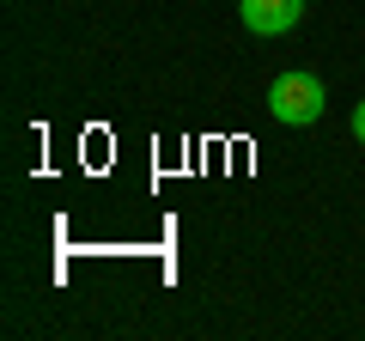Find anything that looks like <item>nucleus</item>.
<instances>
[{
	"label": "nucleus",
	"mask_w": 365,
	"mask_h": 341,
	"mask_svg": "<svg viewBox=\"0 0 365 341\" xmlns=\"http://www.w3.org/2000/svg\"><path fill=\"white\" fill-rule=\"evenodd\" d=\"M323 104H329V92H323V79L317 73H280L268 86V110H274V122H287V128H311L317 116H323Z\"/></svg>",
	"instance_id": "f257e3e1"
},
{
	"label": "nucleus",
	"mask_w": 365,
	"mask_h": 341,
	"mask_svg": "<svg viewBox=\"0 0 365 341\" xmlns=\"http://www.w3.org/2000/svg\"><path fill=\"white\" fill-rule=\"evenodd\" d=\"M237 13H244V25L256 37H280V31H292L304 19V0H237Z\"/></svg>",
	"instance_id": "f03ea898"
},
{
	"label": "nucleus",
	"mask_w": 365,
	"mask_h": 341,
	"mask_svg": "<svg viewBox=\"0 0 365 341\" xmlns=\"http://www.w3.org/2000/svg\"><path fill=\"white\" fill-rule=\"evenodd\" d=\"M353 141L365 146V104H353Z\"/></svg>",
	"instance_id": "7ed1b4c3"
}]
</instances>
